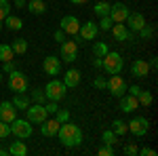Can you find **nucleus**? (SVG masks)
I'll return each mask as SVG.
<instances>
[{"mask_svg":"<svg viewBox=\"0 0 158 156\" xmlns=\"http://www.w3.org/2000/svg\"><path fill=\"white\" fill-rule=\"evenodd\" d=\"M57 137H59L61 145H65V148H78V145L82 144V131H80V127L70 122V120L59 124Z\"/></svg>","mask_w":158,"mask_h":156,"instance_id":"obj_1","label":"nucleus"},{"mask_svg":"<svg viewBox=\"0 0 158 156\" xmlns=\"http://www.w3.org/2000/svg\"><path fill=\"white\" fill-rule=\"evenodd\" d=\"M122 65H124L122 55L116 53V51H108V53L101 57V70L106 74H118L122 70Z\"/></svg>","mask_w":158,"mask_h":156,"instance_id":"obj_2","label":"nucleus"},{"mask_svg":"<svg viewBox=\"0 0 158 156\" xmlns=\"http://www.w3.org/2000/svg\"><path fill=\"white\" fill-rule=\"evenodd\" d=\"M65 89H68V86L61 82V80L53 78V80H49L47 86H44V97H47L49 101H61V99L65 97Z\"/></svg>","mask_w":158,"mask_h":156,"instance_id":"obj_3","label":"nucleus"},{"mask_svg":"<svg viewBox=\"0 0 158 156\" xmlns=\"http://www.w3.org/2000/svg\"><path fill=\"white\" fill-rule=\"evenodd\" d=\"M9 127H11V133L17 139H27L34 133V127L30 124V120H23V118H15L13 122H9Z\"/></svg>","mask_w":158,"mask_h":156,"instance_id":"obj_4","label":"nucleus"},{"mask_svg":"<svg viewBox=\"0 0 158 156\" xmlns=\"http://www.w3.org/2000/svg\"><path fill=\"white\" fill-rule=\"evenodd\" d=\"M127 86H129V84L124 82V78L118 76V74H110V78L106 80V89L110 91L112 97H122L127 93Z\"/></svg>","mask_w":158,"mask_h":156,"instance_id":"obj_5","label":"nucleus"},{"mask_svg":"<svg viewBox=\"0 0 158 156\" xmlns=\"http://www.w3.org/2000/svg\"><path fill=\"white\" fill-rule=\"evenodd\" d=\"M9 89L15 91V93H25L27 91V76L21 74L19 70H15V72L9 74Z\"/></svg>","mask_w":158,"mask_h":156,"instance_id":"obj_6","label":"nucleus"},{"mask_svg":"<svg viewBox=\"0 0 158 156\" xmlns=\"http://www.w3.org/2000/svg\"><path fill=\"white\" fill-rule=\"evenodd\" d=\"M25 112H27V120L34 124H40L44 118H49V112L44 108V103H30Z\"/></svg>","mask_w":158,"mask_h":156,"instance_id":"obj_7","label":"nucleus"},{"mask_svg":"<svg viewBox=\"0 0 158 156\" xmlns=\"http://www.w3.org/2000/svg\"><path fill=\"white\" fill-rule=\"evenodd\" d=\"M127 124H129V131L133 133L135 137H143L148 133V129H150V120H148L146 116H135V118H131Z\"/></svg>","mask_w":158,"mask_h":156,"instance_id":"obj_8","label":"nucleus"},{"mask_svg":"<svg viewBox=\"0 0 158 156\" xmlns=\"http://www.w3.org/2000/svg\"><path fill=\"white\" fill-rule=\"evenodd\" d=\"M61 59L65 63H74L78 59V42L76 40H63L61 42Z\"/></svg>","mask_w":158,"mask_h":156,"instance_id":"obj_9","label":"nucleus"},{"mask_svg":"<svg viewBox=\"0 0 158 156\" xmlns=\"http://www.w3.org/2000/svg\"><path fill=\"white\" fill-rule=\"evenodd\" d=\"M127 17H129V6H127L124 2H114V4H110V19H112L114 23H124Z\"/></svg>","mask_w":158,"mask_h":156,"instance_id":"obj_10","label":"nucleus"},{"mask_svg":"<svg viewBox=\"0 0 158 156\" xmlns=\"http://www.w3.org/2000/svg\"><path fill=\"white\" fill-rule=\"evenodd\" d=\"M42 70H44V74H49V76H57L61 72V57H57V55H47L44 61H42Z\"/></svg>","mask_w":158,"mask_h":156,"instance_id":"obj_11","label":"nucleus"},{"mask_svg":"<svg viewBox=\"0 0 158 156\" xmlns=\"http://www.w3.org/2000/svg\"><path fill=\"white\" fill-rule=\"evenodd\" d=\"M99 34V27L95 21H85V23H80V27H78V36L82 38V42L85 40H95Z\"/></svg>","mask_w":158,"mask_h":156,"instance_id":"obj_12","label":"nucleus"},{"mask_svg":"<svg viewBox=\"0 0 158 156\" xmlns=\"http://www.w3.org/2000/svg\"><path fill=\"white\" fill-rule=\"evenodd\" d=\"M78 27H80L78 17H74V15H65V17H61V30H63L65 34L76 36V34H78Z\"/></svg>","mask_w":158,"mask_h":156,"instance_id":"obj_13","label":"nucleus"},{"mask_svg":"<svg viewBox=\"0 0 158 156\" xmlns=\"http://www.w3.org/2000/svg\"><path fill=\"white\" fill-rule=\"evenodd\" d=\"M59 120L57 118H44L40 122V133L44 135V137H55L57 131H59Z\"/></svg>","mask_w":158,"mask_h":156,"instance_id":"obj_14","label":"nucleus"},{"mask_svg":"<svg viewBox=\"0 0 158 156\" xmlns=\"http://www.w3.org/2000/svg\"><path fill=\"white\" fill-rule=\"evenodd\" d=\"M15 118H17V108L13 106L11 101H2V103H0V120L13 122Z\"/></svg>","mask_w":158,"mask_h":156,"instance_id":"obj_15","label":"nucleus"},{"mask_svg":"<svg viewBox=\"0 0 158 156\" xmlns=\"http://www.w3.org/2000/svg\"><path fill=\"white\" fill-rule=\"evenodd\" d=\"M120 99V110L124 112V114H131V112H135V110L139 108V101H137V97H133V95H124L122 97H118Z\"/></svg>","mask_w":158,"mask_h":156,"instance_id":"obj_16","label":"nucleus"},{"mask_svg":"<svg viewBox=\"0 0 158 156\" xmlns=\"http://www.w3.org/2000/svg\"><path fill=\"white\" fill-rule=\"evenodd\" d=\"M131 74H133L135 78H146L148 74H150V65H148V61L135 59L133 63H131Z\"/></svg>","mask_w":158,"mask_h":156,"instance_id":"obj_17","label":"nucleus"},{"mask_svg":"<svg viewBox=\"0 0 158 156\" xmlns=\"http://www.w3.org/2000/svg\"><path fill=\"white\" fill-rule=\"evenodd\" d=\"M127 21H129V32H139L146 25V17L141 13H129Z\"/></svg>","mask_w":158,"mask_h":156,"instance_id":"obj_18","label":"nucleus"},{"mask_svg":"<svg viewBox=\"0 0 158 156\" xmlns=\"http://www.w3.org/2000/svg\"><path fill=\"white\" fill-rule=\"evenodd\" d=\"M110 30H112V36L116 38L118 42H129V27L124 23H114Z\"/></svg>","mask_w":158,"mask_h":156,"instance_id":"obj_19","label":"nucleus"},{"mask_svg":"<svg viewBox=\"0 0 158 156\" xmlns=\"http://www.w3.org/2000/svg\"><path fill=\"white\" fill-rule=\"evenodd\" d=\"M80 80H82V74H80V70H68V72L63 74V84L65 86H78L80 84Z\"/></svg>","mask_w":158,"mask_h":156,"instance_id":"obj_20","label":"nucleus"},{"mask_svg":"<svg viewBox=\"0 0 158 156\" xmlns=\"http://www.w3.org/2000/svg\"><path fill=\"white\" fill-rule=\"evenodd\" d=\"M25 9L32 13V15H44L47 13V2L44 0H27Z\"/></svg>","mask_w":158,"mask_h":156,"instance_id":"obj_21","label":"nucleus"},{"mask_svg":"<svg viewBox=\"0 0 158 156\" xmlns=\"http://www.w3.org/2000/svg\"><path fill=\"white\" fill-rule=\"evenodd\" d=\"M2 23L6 25V30H11V32H19V30L23 27V21H21V17H17V15H6Z\"/></svg>","mask_w":158,"mask_h":156,"instance_id":"obj_22","label":"nucleus"},{"mask_svg":"<svg viewBox=\"0 0 158 156\" xmlns=\"http://www.w3.org/2000/svg\"><path fill=\"white\" fill-rule=\"evenodd\" d=\"M11 103H13L17 110H27V106H30L32 101H30V97L25 95V93H15V97H13Z\"/></svg>","mask_w":158,"mask_h":156,"instance_id":"obj_23","label":"nucleus"},{"mask_svg":"<svg viewBox=\"0 0 158 156\" xmlns=\"http://www.w3.org/2000/svg\"><path fill=\"white\" fill-rule=\"evenodd\" d=\"M11 48H13L15 55H25L27 53V40L25 38H17V40H13Z\"/></svg>","mask_w":158,"mask_h":156,"instance_id":"obj_24","label":"nucleus"},{"mask_svg":"<svg viewBox=\"0 0 158 156\" xmlns=\"http://www.w3.org/2000/svg\"><path fill=\"white\" fill-rule=\"evenodd\" d=\"M112 131L116 133L118 137H120V135H127V133H129V124H127L124 120L116 118V120H112Z\"/></svg>","mask_w":158,"mask_h":156,"instance_id":"obj_25","label":"nucleus"},{"mask_svg":"<svg viewBox=\"0 0 158 156\" xmlns=\"http://www.w3.org/2000/svg\"><path fill=\"white\" fill-rule=\"evenodd\" d=\"M9 154H13V156H25V154H27V145H25L23 141H13L11 148H9Z\"/></svg>","mask_w":158,"mask_h":156,"instance_id":"obj_26","label":"nucleus"},{"mask_svg":"<svg viewBox=\"0 0 158 156\" xmlns=\"http://www.w3.org/2000/svg\"><path fill=\"white\" fill-rule=\"evenodd\" d=\"M137 101H139V106H152V101H154V95L150 93V91H146V89H141L139 91V95H137Z\"/></svg>","mask_w":158,"mask_h":156,"instance_id":"obj_27","label":"nucleus"},{"mask_svg":"<svg viewBox=\"0 0 158 156\" xmlns=\"http://www.w3.org/2000/svg\"><path fill=\"white\" fill-rule=\"evenodd\" d=\"M93 11H95V15H97V17H106V15H110V2H106V0L95 2Z\"/></svg>","mask_w":158,"mask_h":156,"instance_id":"obj_28","label":"nucleus"},{"mask_svg":"<svg viewBox=\"0 0 158 156\" xmlns=\"http://www.w3.org/2000/svg\"><path fill=\"white\" fill-rule=\"evenodd\" d=\"M116 139H118V135L112 131V129H106V131L101 133V141H103L106 145H114V144H116Z\"/></svg>","mask_w":158,"mask_h":156,"instance_id":"obj_29","label":"nucleus"},{"mask_svg":"<svg viewBox=\"0 0 158 156\" xmlns=\"http://www.w3.org/2000/svg\"><path fill=\"white\" fill-rule=\"evenodd\" d=\"M13 48H11V44H0V61L4 63V61H11L13 59Z\"/></svg>","mask_w":158,"mask_h":156,"instance_id":"obj_30","label":"nucleus"},{"mask_svg":"<svg viewBox=\"0 0 158 156\" xmlns=\"http://www.w3.org/2000/svg\"><path fill=\"white\" fill-rule=\"evenodd\" d=\"M108 51H110L108 44L99 40V42H95V47H93V55H95V57H103V55H106Z\"/></svg>","mask_w":158,"mask_h":156,"instance_id":"obj_31","label":"nucleus"},{"mask_svg":"<svg viewBox=\"0 0 158 156\" xmlns=\"http://www.w3.org/2000/svg\"><path fill=\"white\" fill-rule=\"evenodd\" d=\"M139 36H141V40H152V38H154V27L150 23H146L139 30Z\"/></svg>","mask_w":158,"mask_h":156,"instance_id":"obj_32","label":"nucleus"},{"mask_svg":"<svg viewBox=\"0 0 158 156\" xmlns=\"http://www.w3.org/2000/svg\"><path fill=\"white\" fill-rule=\"evenodd\" d=\"M6 15H11V2L9 0H0V21H4Z\"/></svg>","mask_w":158,"mask_h":156,"instance_id":"obj_33","label":"nucleus"},{"mask_svg":"<svg viewBox=\"0 0 158 156\" xmlns=\"http://www.w3.org/2000/svg\"><path fill=\"white\" fill-rule=\"evenodd\" d=\"M44 89H32V101L34 103H44Z\"/></svg>","mask_w":158,"mask_h":156,"instance_id":"obj_34","label":"nucleus"},{"mask_svg":"<svg viewBox=\"0 0 158 156\" xmlns=\"http://www.w3.org/2000/svg\"><path fill=\"white\" fill-rule=\"evenodd\" d=\"M97 27H99V30H103V32H108L110 27H112V19H110V15H106V17H99Z\"/></svg>","mask_w":158,"mask_h":156,"instance_id":"obj_35","label":"nucleus"},{"mask_svg":"<svg viewBox=\"0 0 158 156\" xmlns=\"http://www.w3.org/2000/svg\"><path fill=\"white\" fill-rule=\"evenodd\" d=\"M55 118L59 120V122H68V120H70V110L59 108L57 112H55Z\"/></svg>","mask_w":158,"mask_h":156,"instance_id":"obj_36","label":"nucleus"},{"mask_svg":"<svg viewBox=\"0 0 158 156\" xmlns=\"http://www.w3.org/2000/svg\"><path fill=\"white\" fill-rule=\"evenodd\" d=\"M9 135H11V127H9V122L0 120V139H4V137H9Z\"/></svg>","mask_w":158,"mask_h":156,"instance_id":"obj_37","label":"nucleus"},{"mask_svg":"<svg viewBox=\"0 0 158 156\" xmlns=\"http://www.w3.org/2000/svg\"><path fill=\"white\" fill-rule=\"evenodd\" d=\"M97 154L99 156H114V148H112V145H101V148H99L97 150Z\"/></svg>","mask_w":158,"mask_h":156,"instance_id":"obj_38","label":"nucleus"},{"mask_svg":"<svg viewBox=\"0 0 158 156\" xmlns=\"http://www.w3.org/2000/svg\"><path fill=\"white\" fill-rule=\"evenodd\" d=\"M2 70H4V74H11V72H15V70H17V63H15V61H4V63H2Z\"/></svg>","mask_w":158,"mask_h":156,"instance_id":"obj_39","label":"nucleus"},{"mask_svg":"<svg viewBox=\"0 0 158 156\" xmlns=\"http://www.w3.org/2000/svg\"><path fill=\"white\" fill-rule=\"evenodd\" d=\"M44 108H47L49 114H55V112L59 110V103H57V101H49V103H44Z\"/></svg>","mask_w":158,"mask_h":156,"instance_id":"obj_40","label":"nucleus"},{"mask_svg":"<svg viewBox=\"0 0 158 156\" xmlns=\"http://www.w3.org/2000/svg\"><path fill=\"white\" fill-rule=\"evenodd\" d=\"M53 38H55V42H59V44H61V42L65 40V32H63V30L59 27V30H55V34H53Z\"/></svg>","mask_w":158,"mask_h":156,"instance_id":"obj_41","label":"nucleus"},{"mask_svg":"<svg viewBox=\"0 0 158 156\" xmlns=\"http://www.w3.org/2000/svg\"><path fill=\"white\" fill-rule=\"evenodd\" d=\"M93 84H95V89H99V91H103V89H106V78H103V76H97Z\"/></svg>","mask_w":158,"mask_h":156,"instance_id":"obj_42","label":"nucleus"},{"mask_svg":"<svg viewBox=\"0 0 158 156\" xmlns=\"http://www.w3.org/2000/svg\"><path fill=\"white\" fill-rule=\"evenodd\" d=\"M124 154H127V156H135V154H137V145L127 144V145H124Z\"/></svg>","mask_w":158,"mask_h":156,"instance_id":"obj_43","label":"nucleus"},{"mask_svg":"<svg viewBox=\"0 0 158 156\" xmlns=\"http://www.w3.org/2000/svg\"><path fill=\"white\" fill-rule=\"evenodd\" d=\"M137 154H141V156H156V150H152V148H141V150H137Z\"/></svg>","mask_w":158,"mask_h":156,"instance_id":"obj_44","label":"nucleus"},{"mask_svg":"<svg viewBox=\"0 0 158 156\" xmlns=\"http://www.w3.org/2000/svg\"><path fill=\"white\" fill-rule=\"evenodd\" d=\"M148 65H150V70H156V68H158V59H156V57H152V59L148 61Z\"/></svg>","mask_w":158,"mask_h":156,"instance_id":"obj_45","label":"nucleus"},{"mask_svg":"<svg viewBox=\"0 0 158 156\" xmlns=\"http://www.w3.org/2000/svg\"><path fill=\"white\" fill-rule=\"evenodd\" d=\"M13 4H15L17 9H25V4H27V0H15Z\"/></svg>","mask_w":158,"mask_h":156,"instance_id":"obj_46","label":"nucleus"},{"mask_svg":"<svg viewBox=\"0 0 158 156\" xmlns=\"http://www.w3.org/2000/svg\"><path fill=\"white\" fill-rule=\"evenodd\" d=\"M93 68H101V57H93Z\"/></svg>","mask_w":158,"mask_h":156,"instance_id":"obj_47","label":"nucleus"},{"mask_svg":"<svg viewBox=\"0 0 158 156\" xmlns=\"http://www.w3.org/2000/svg\"><path fill=\"white\" fill-rule=\"evenodd\" d=\"M70 2H72V4H86L89 0H70Z\"/></svg>","mask_w":158,"mask_h":156,"instance_id":"obj_48","label":"nucleus"},{"mask_svg":"<svg viewBox=\"0 0 158 156\" xmlns=\"http://www.w3.org/2000/svg\"><path fill=\"white\" fill-rule=\"evenodd\" d=\"M9 154V150H4V148H0V156H6Z\"/></svg>","mask_w":158,"mask_h":156,"instance_id":"obj_49","label":"nucleus"},{"mask_svg":"<svg viewBox=\"0 0 158 156\" xmlns=\"http://www.w3.org/2000/svg\"><path fill=\"white\" fill-rule=\"evenodd\" d=\"M0 82H2V74H0Z\"/></svg>","mask_w":158,"mask_h":156,"instance_id":"obj_50","label":"nucleus"},{"mask_svg":"<svg viewBox=\"0 0 158 156\" xmlns=\"http://www.w3.org/2000/svg\"><path fill=\"white\" fill-rule=\"evenodd\" d=\"M0 30H2V21H0Z\"/></svg>","mask_w":158,"mask_h":156,"instance_id":"obj_51","label":"nucleus"}]
</instances>
